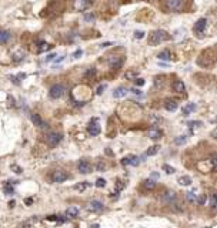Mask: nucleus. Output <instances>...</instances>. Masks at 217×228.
Wrapping results in <instances>:
<instances>
[{
	"mask_svg": "<svg viewBox=\"0 0 217 228\" xmlns=\"http://www.w3.org/2000/svg\"><path fill=\"white\" fill-rule=\"evenodd\" d=\"M170 39V34L164 30H154L149 34V44L150 46H158L160 43H164Z\"/></svg>",
	"mask_w": 217,
	"mask_h": 228,
	"instance_id": "nucleus-1",
	"label": "nucleus"
},
{
	"mask_svg": "<svg viewBox=\"0 0 217 228\" xmlns=\"http://www.w3.org/2000/svg\"><path fill=\"white\" fill-rule=\"evenodd\" d=\"M217 165V161H216V154L211 156L210 160H206V161H200L197 164V168L201 171V173H210V171H214Z\"/></svg>",
	"mask_w": 217,
	"mask_h": 228,
	"instance_id": "nucleus-2",
	"label": "nucleus"
},
{
	"mask_svg": "<svg viewBox=\"0 0 217 228\" xmlns=\"http://www.w3.org/2000/svg\"><path fill=\"white\" fill-rule=\"evenodd\" d=\"M184 0H164V7L167 12H173V13H178L183 10Z\"/></svg>",
	"mask_w": 217,
	"mask_h": 228,
	"instance_id": "nucleus-3",
	"label": "nucleus"
},
{
	"mask_svg": "<svg viewBox=\"0 0 217 228\" xmlns=\"http://www.w3.org/2000/svg\"><path fill=\"white\" fill-rule=\"evenodd\" d=\"M64 93H66V87L63 84H54L50 87V90H49V96L52 98H54V100H57V98L63 97L64 96Z\"/></svg>",
	"mask_w": 217,
	"mask_h": 228,
	"instance_id": "nucleus-4",
	"label": "nucleus"
},
{
	"mask_svg": "<svg viewBox=\"0 0 217 228\" xmlns=\"http://www.w3.org/2000/svg\"><path fill=\"white\" fill-rule=\"evenodd\" d=\"M107 64L110 66V69H120L123 66V57L117 54H112L107 57Z\"/></svg>",
	"mask_w": 217,
	"mask_h": 228,
	"instance_id": "nucleus-5",
	"label": "nucleus"
},
{
	"mask_svg": "<svg viewBox=\"0 0 217 228\" xmlns=\"http://www.w3.org/2000/svg\"><path fill=\"white\" fill-rule=\"evenodd\" d=\"M69 178V174L63 170H54L52 173V181L53 182H63Z\"/></svg>",
	"mask_w": 217,
	"mask_h": 228,
	"instance_id": "nucleus-6",
	"label": "nucleus"
},
{
	"mask_svg": "<svg viewBox=\"0 0 217 228\" xmlns=\"http://www.w3.org/2000/svg\"><path fill=\"white\" fill-rule=\"evenodd\" d=\"M60 141H61V134H59V133H49L46 136V143L50 147H56Z\"/></svg>",
	"mask_w": 217,
	"mask_h": 228,
	"instance_id": "nucleus-7",
	"label": "nucleus"
},
{
	"mask_svg": "<svg viewBox=\"0 0 217 228\" xmlns=\"http://www.w3.org/2000/svg\"><path fill=\"white\" fill-rule=\"evenodd\" d=\"M206 27H207V20L201 17V19H198L196 23H194V27H193V32L196 33L197 36H201L203 32L206 30Z\"/></svg>",
	"mask_w": 217,
	"mask_h": 228,
	"instance_id": "nucleus-8",
	"label": "nucleus"
},
{
	"mask_svg": "<svg viewBox=\"0 0 217 228\" xmlns=\"http://www.w3.org/2000/svg\"><path fill=\"white\" fill-rule=\"evenodd\" d=\"M100 130H101V128H100L97 118H93L92 121L89 123V125H87V133H89L90 136H99Z\"/></svg>",
	"mask_w": 217,
	"mask_h": 228,
	"instance_id": "nucleus-9",
	"label": "nucleus"
},
{
	"mask_svg": "<svg viewBox=\"0 0 217 228\" xmlns=\"http://www.w3.org/2000/svg\"><path fill=\"white\" fill-rule=\"evenodd\" d=\"M77 170H79L80 174H89V173H92L93 167L87 160H80L79 164H77Z\"/></svg>",
	"mask_w": 217,
	"mask_h": 228,
	"instance_id": "nucleus-10",
	"label": "nucleus"
},
{
	"mask_svg": "<svg viewBox=\"0 0 217 228\" xmlns=\"http://www.w3.org/2000/svg\"><path fill=\"white\" fill-rule=\"evenodd\" d=\"M161 200H163V202H164V204L171 205L173 202L177 200V196H176V193H174V191H166L164 194H163V197H161Z\"/></svg>",
	"mask_w": 217,
	"mask_h": 228,
	"instance_id": "nucleus-11",
	"label": "nucleus"
},
{
	"mask_svg": "<svg viewBox=\"0 0 217 228\" xmlns=\"http://www.w3.org/2000/svg\"><path fill=\"white\" fill-rule=\"evenodd\" d=\"M30 120H32V123H33L34 125H37L40 128H47V127H49L47 123H44V121L40 118L39 114H32V116H30Z\"/></svg>",
	"mask_w": 217,
	"mask_h": 228,
	"instance_id": "nucleus-12",
	"label": "nucleus"
},
{
	"mask_svg": "<svg viewBox=\"0 0 217 228\" xmlns=\"http://www.w3.org/2000/svg\"><path fill=\"white\" fill-rule=\"evenodd\" d=\"M92 3H93V0H77L76 4H74V7H76V10L83 12V10H86L87 7L92 4Z\"/></svg>",
	"mask_w": 217,
	"mask_h": 228,
	"instance_id": "nucleus-13",
	"label": "nucleus"
},
{
	"mask_svg": "<svg viewBox=\"0 0 217 228\" xmlns=\"http://www.w3.org/2000/svg\"><path fill=\"white\" fill-rule=\"evenodd\" d=\"M161 136H163V131L157 127H151L149 130V137L151 140H158V138H161Z\"/></svg>",
	"mask_w": 217,
	"mask_h": 228,
	"instance_id": "nucleus-14",
	"label": "nucleus"
},
{
	"mask_svg": "<svg viewBox=\"0 0 217 228\" xmlns=\"http://www.w3.org/2000/svg\"><path fill=\"white\" fill-rule=\"evenodd\" d=\"M129 93V90L126 89V87H123V86H120V87H117L116 90L113 91V97L114 98H123Z\"/></svg>",
	"mask_w": 217,
	"mask_h": 228,
	"instance_id": "nucleus-15",
	"label": "nucleus"
},
{
	"mask_svg": "<svg viewBox=\"0 0 217 228\" xmlns=\"http://www.w3.org/2000/svg\"><path fill=\"white\" fill-rule=\"evenodd\" d=\"M177 101L176 100H170V98H167L164 101V108L167 111H176L177 110Z\"/></svg>",
	"mask_w": 217,
	"mask_h": 228,
	"instance_id": "nucleus-16",
	"label": "nucleus"
},
{
	"mask_svg": "<svg viewBox=\"0 0 217 228\" xmlns=\"http://www.w3.org/2000/svg\"><path fill=\"white\" fill-rule=\"evenodd\" d=\"M89 210L90 211H101L103 210V202L101 201H99V200H93L90 204H89Z\"/></svg>",
	"mask_w": 217,
	"mask_h": 228,
	"instance_id": "nucleus-17",
	"label": "nucleus"
},
{
	"mask_svg": "<svg viewBox=\"0 0 217 228\" xmlns=\"http://www.w3.org/2000/svg\"><path fill=\"white\" fill-rule=\"evenodd\" d=\"M173 90L176 93H184L186 86H184V83L181 80H176V81H173Z\"/></svg>",
	"mask_w": 217,
	"mask_h": 228,
	"instance_id": "nucleus-18",
	"label": "nucleus"
},
{
	"mask_svg": "<svg viewBox=\"0 0 217 228\" xmlns=\"http://www.w3.org/2000/svg\"><path fill=\"white\" fill-rule=\"evenodd\" d=\"M10 37H12L10 32H7V30H0V44L7 43V41L10 40Z\"/></svg>",
	"mask_w": 217,
	"mask_h": 228,
	"instance_id": "nucleus-19",
	"label": "nucleus"
},
{
	"mask_svg": "<svg viewBox=\"0 0 217 228\" xmlns=\"http://www.w3.org/2000/svg\"><path fill=\"white\" fill-rule=\"evenodd\" d=\"M79 215V208L76 207H69L66 211V218H76Z\"/></svg>",
	"mask_w": 217,
	"mask_h": 228,
	"instance_id": "nucleus-20",
	"label": "nucleus"
},
{
	"mask_svg": "<svg viewBox=\"0 0 217 228\" xmlns=\"http://www.w3.org/2000/svg\"><path fill=\"white\" fill-rule=\"evenodd\" d=\"M39 49H37V52L39 53H44V52H47V50H50L53 46L52 44H49V43H44V41H40L39 43Z\"/></svg>",
	"mask_w": 217,
	"mask_h": 228,
	"instance_id": "nucleus-21",
	"label": "nucleus"
},
{
	"mask_svg": "<svg viewBox=\"0 0 217 228\" xmlns=\"http://www.w3.org/2000/svg\"><path fill=\"white\" fill-rule=\"evenodd\" d=\"M24 56H26V54L23 52H16L13 56H12V60H13L14 63H19V61H21V60L24 59Z\"/></svg>",
	"mask_w": 217,
	"mask_h": 228,
	"instance_id": "nucleus-22",
	"label": "nucleus"
},
{
	"mask_svg": "<svg viewBox=\"0 0 217 228\" xmlns=\"http://www.w3.org/2000/svg\"><path fill=\"white\" fill-rule=\"evenodd\" d=\"M194 108H196V104H193V103L191 104H187L186 107H183V116H189Z\"/></svg>",
	"mask_w": 217,
	"mask_h": 228,
	"instance_id": "nucleus-23",
	"label": "nucleus"
},
{
	"mask_svg": "<svg viewBox=\"0 0 217 228\" xmlns=\"http://www.w3.org/2000/svg\"><path fill=\"white\" fill-rule=\"evenodd\" d=\"M178 184H180V185H190V184H191V178L189 176H183L180 180H178Z\"/></svg>",
	"mask_w": 217,
	"mask_h": 228,
	"instance_id": "nucleus-24",
	"label": "nucleus"
},
{
	"mask_svg": "<svg viewBox=\"0 0 217 228\" xmlns=\"http://www.w3.org/2000/svg\"><path fill=\"white\" fill-rule=\"evenodd\" d=\"M157 57H158L160 60H170V59H171V54H170V52H169V50H164V52L158 53Z\"/></svg>",
	"mask_w": 217,
	"mask_h": 228,
	"instance_id": "nucleus-25",
	"label": "nucleus"
},
{
	"mask_svg": "<svg viewBox=\"0 0 217 228\" xmlns=\"http://www.w3.org/2000/svg\"><path fill=\"white\" fill-rule=\"evenodd\" d=\"M143 185H144V188H147V190H153L156 187V182L153 181V180H144V181H143Z\"/></svg>",
	"mask_w": 217,
	"mask_h": 228,
	"instance_id": "nucleus-26",
	"label": "nucleus"
},
{
	"mask_svg": "<svg viewBox=\"0 0 217 228\" xmlns=\"http://www.w3.org/2000/svg\"><path fill=\"white\" fill-rule=\"evenodd\" d=\"M158 145H153V147H150L149 150L146 151V156H154V154H157V151H158Z\"/></svg>",
	"mask_w": 217,
	"mask_h": 228,
	"instance_id": "nucleus-27",
	"label": "nucleus"
},
{
	"mask_svg": "<svg viewBox=\"0 0 217 228\" xmlns=\"http://www.w3.org/2000/svg\"><path fill=\"white\" fill-rule=\"evenodd\" d=\"M140 161H141V158H138V157H136V156H132V158H130V165L136 167V165L140 164Z\"/></svg>",
	"mask_w": 217,
	"mask_h": 228,
	"instance_id": "nucleus-28",
	"label": "nucleus"
},
{
	"mask_svg": "<svg viewBox=\"0 0 217 228\" xmlns=\"http://www.w3.org/2000/svg\"><path fill=\"white\" fill-rule=\"evenodd\" d=\"M187 200L190 202H196L197 200V196H196V193L194 191H190V193H187Z\"/></svg>",
	"mask_w": 217,
	"mask_h": 228,
	"instance_id": "nucleus-29",
	"label": "nucleus"
},
{
	"mask_svg": "<svg viewBox=\"0 0 217 228\" xmlns=\"http://www.w3.org/2000/svg\"><path fill=\"white\" fill-rule=\"evenodd\" d=\"M4 193H6L7 196H12V194H13L14 190H13V187H12V184H9V182H7L6 185H4Z\"/></svg>",
	"mask_w": 217,
	"mask_h": 228,
	"instance_id": "nucleus-30",
	"label": "nucleus"
},
{
	"mask_svg": "<svg viewBox=\"0 0 217 228\" xmlns=\"http://www.w3.org/2000/svg\"><path fill=\"white\" fill-rule=\"evenodd\" d=\"M206 201H207V196H206V194L197 197V200H196V202H198V205H204V204H206Z\"/></svg>",
	"mask_w": 217,
	"mask_h": 228,
	"instance_id": "nucleus-31",
	"label": "nucleus"
},
{
	"mask_svg": "<svg viewBox=\"0 0 217 228\" xmlns=\"http://www.w3.org/2000/svg\"><path fill=\"white\" fill-rule=\"evenodd\" d=\"M124 77L127 78V80H134V78L137 77V73L136 72H127L124 74Z\"/></svg>",
	"mask_w": 217,
	"mask_h": 228,
	"instance_id": "nucleus-32",
	"label": "nucleus"
},
{
	"mask_svg": "<svg viewBox=\"0 0 217 228\" xmlns=\"http://www.w3.org/2000/svg\"><path fill=\"white\" fill-rule=\"evenodd\" d=\"M96 187H97V188H103V187H106V180L104 178H97V181H96Z\"/></svg>",
	"mask_w": 217,
	"mask_h": 228,
	"instance_id": "nucleus-33",
	"label": "nucleus"
},
{
	"mask_svg": "<svg viewBox=\"0 0 217 228\" xmlns=\"http://www.w3.org/2000/svg\"><path fill=\"white\" fill-rule=\"evenodd\" d=\"M174 143L177 144V145H181V144L186 143V136H178L176 140H174Z\"/></svg>",
	"mask_w": 217,
	"mask_h": 228,
	"instance_id": "nucleus-34",
	"label": "nucleus"
},
{
	"mask_svg": "<svg viewBox=\"0 0 217 228\" xmlns=\"http://www.w3.org/2000/svg\"><path fill=\"white\" fill-rule=\"evenodd\" d=\"M94 74H96V69H89L87 73L84 74L86 78H90V77H94Z\"/></svg>",
	"mask_w": 217,
	"mask_h": 228,
	"instance_id": "nucleus-35",
	"label": "nucleus"
},
{
	"mask_svg": "<svg viewBox=\"0 0 217 228\" xmlns=\"http://www.w3.org/2000/svg\"><path fill=\"white\" fill-rule=\"evenodd\" d=\"M24 77H26L24 74H19L17 77H10V78H12V81H13L14 84H19V83H20V80H21V78H24Z\"/></svg>",
	"mask_w": 217,
	"mask_h": 228,
	"instance_id": "nucleus-36",
	"label": "nucleus"
},
{
	"mask_svg": "<svg viewBox=\"0 0 217 228\" xmlns=\"http://www.w3.org/2000/svg\"><path fill=\"white\" fill-rule=\"evenodd\" d=\"M210 208H216V196L214 194H210Z\"/></svg>",
	"mask_w": 217,
	"mask_h": 228,
	"instance_id": "nucleus-37",
	"label": "nucleus"
},
{
	"mask_svg": "<svg viewBox=\"0 0 217 228\" xmlns=\"http://www.w3.org/2000/svg\"><path fill=\"white\" fill-rule=\"evenodd\" d=\"M163 170H164L167 174H173V173H174V168H173V167H170V165H167V164H164V165H163Z\"/></svg>",
	"mask_w": 217,
	"mask_h": 228,
	"instance_id": "nucleus-38",
	"label": "nucleus"
},
{
	"mask_svg": "<svg viewBox=\"0 0 217 228\" xmlns=\"http://www.w3.org/2000/svg\"><path fill=\"white\" fill-rule=\"evenodd\" d=\"M87 185H89L87 182H81V184H77V185H74V190H80V191H83V190H84Z\"/></svg>",
	"mask_w": 217,
	"mask_h": 228,
	"instance_id": "nucleus-39",
	"label": "nucleus"
},
{
	"mask_svg": "<svg viewBox=\"0 0 217 228\" xmlns=\"http://www.w3.org/2000/svg\"><path fill=\"white\" fill-rule=\"evenodd\" d=\"M130 158H132V156H127V157H124V158H123V160H121V164H123V165H130Z\"/></svg>",
	"mask_w": 217,
	"mask_h": 228,
	"instance_id": "nucleus-40",
	"label": "nucleus"
},
{
	"mask_svg": "<svg viewBox=\"0 0 217 228\" xmlns=\"http://www.w3.org/2000/svg\"><path fill=\"white\" fill-rule=\"evenodd\" d=\"M84 20L86 21H93V20H94V14L93 13H86L84 14Z\"/></svg>",
	"mask_w": 217,
	"mask_h": 228,
	"instance_id": "nucleus-41",
	"label": "nucleus"
},
{
	"mask_svg": "<svg viewBox=\"0 0 217 228\" xmlns=\"http://www.w3.org/2000/svg\"><path fill=\"white\" fill-rule=\"evenodd\" d=\"M134 37H136V39H143V37H144V32H141V30L134 32Z\"/></svg>",
	"mask_w": 217,
	"mask_h": 228,
	"instance_id": "nucleus-42",
	"label": "nucleus"
},
{
	"mask_svg": "<svg viewBox=\"0 0 217 228\" xmlns=\"http://www.w3.org/2000/svg\"><path fill=\"white\" fill-rule=\"evenodd\" d=\"M134 84L136 86H144V80L143 78H134Z\"/></svg>",
	"mask_w": 217,
	"mask_h": 228,
	"instance_id": "nucleus-43",
	"label": "nucleus"
},
{
	"mask_svg": "<svg viewBox=\"0 0 217 228\" xmlns=\"http://www.w3.org/2000/svg\"><path fill=\"white\" fill-rule=\"evenodd\" d=\"M187 124H189L191 128H193V127H198V125H201V121H189Z\"/></svg>",
	"mask_w": 217,
	"mask_h": 228,
	"instance_id": "nucleus-44",
	"label": "nucleus"
},
{
	"mask_svg": "<svg viewBox=\"0 0 217 228\" xmlns=\"http://www.w3.org/2000/svg\"><path fill=\"white\" fill-rule=\"evenodd\" d=\"M106 87H107V86H106V84L99 86V89H97V91H96V94H99V96H100V94H101V93H103V91L106 90Z\"/></svg>",
	"mask_w": 217,
	"mask_h": 228,
	"instance_id": "nucleus-45",
	"label": "nucleus"
},
{
	"mask_svg": "<svg viewBox=\"0 0 217 228\" xmlns=\"http://www.w3.org/2000/svg\"><path fill=\"white\" fill-rule=\"evenodd\" d=\"M81 54H83V50H76V52L73 53V59H79Z\"/></svg>",
	"mask_w": 217,
	"mask_h": 228,
	"instance_id": "nucleus-46",
	"label": "nucleus"
},
{
	"mask_svg": "<svg viewBox=\"0 0 217 228\" xmlns=\"http://www.w3.org/2000/svg\"><path fill=\"white\" fill-rule=\"evenodd\" d=\"M12 170H14V173H16V174H20V173H21V168H20L19 165H16V164H13V165H12Z\"/></svg>",
	"mask_w": 217,
	"mask_h": 228,
	"instance_id": "nucleus-47",
	"label": "nucleus"
},
{
	"mask_svg": "<svg viewBox=\"0 0 217 228\" xmlns=\"http://www.w3.org/2000/svg\"><path fill=\"white\" fill-rule=\"evenodd\" d=\"M104 168H106V165H104L103 163H99V164H97V170H99V171H103Z\"/></svg>",
	"mask_w": 217,
	"mask_h": 228,
	"instance_id": "nucleus-48",
	"label": "nucleus"
},
{
	"mask_svg": "<svg viewBox=\"0 0 217 228\" xmlns=\"http://www.w3.org/2000/svg\"><path fill=\"white\" fill-rule=\"evenodd\" d=\"M130 91H132V93H134V94H137V96H140V94H141V91L137 90V89H132Z\"/></svg>",
	"mask_w": 217,
	"mask_h": 228,
	"instance_id": "nucleus-49",
	"label": "nucleus"
},
{
	"mask_svg": "<svg viewBox=\"0 0 217 228\" xmlns=\"http://www.w3.org/2000/svg\"><path fill=\"white\" fill-rule=\"evenodd\" d=\"M54 57H56L54 54H50V56H47V57H46V61H50V60H53Z\"/></svg>",
	"mask_w": 217,
	"mask_h": 228,
	"instance_id": "nucleus-50",
	"label": "nucleus"
},
{
	"mask_svg": "<svg viewBox=\"0 0 217 228\" xmlns=\"http://www.w3.org/2000/svg\"><path fill=\"white\" fill-rule=\"evenodd\" d=\"M109 46H112V43H103V44L100 46V47L103 49V47H109Z\"/></svg>",
	"mask_w": 217,
	"mask_h": 228,
	"instance_id": "nucleus-51",
	"label": "nucleus"
},
{
	"mask_svg": "<svg viewBox=\"0 0 217 228\" xmlns=\"http://www.w3.org/2000/svg\"><path fill=\"white\" fill-rule=\"evenodd\" d=\"M61 60H64V57H60V59H54V63H60Z\"/></svg>",
	"mask_w": 217,
	"mask_h": 228,
	"instance_id": "nucleus-52",
	"label": "nucleus"
},
{
	"mask_svg": "<svg viewBox=\"0 0 217 228\" xmlns=\"http://www.w3.org/2000/svg\"><path fill=\"white\" fill-rule=\"evenodd\" d=\"M26 204H32V198H27V200H26Z\"/></svg>",
	"mask_w": 217,
	"mask_h": 228,
	"instance_id": "nucleus-53",
	"label": "nucleus"
}]
</instances>
